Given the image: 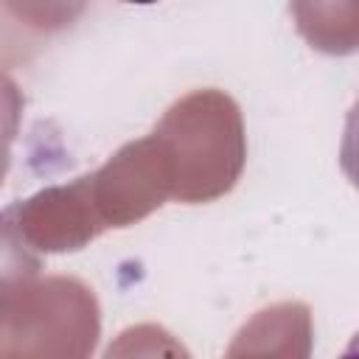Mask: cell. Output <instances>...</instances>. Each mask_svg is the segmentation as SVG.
Masks as SVG:
<instances>
[{"instance_id":"obj_1","label":"cell","mask_w":359,"mask_h":359,"mask_svg":"<svg viewBox=\"0 0 359 359\" xmlns=\"http://www.w3.org/2000/svg\"><path fill=\"white\" fill-rule=\"evenodd\" d=\"M123 3H157V0H123Z\"/></svg>"}]
</instances>
